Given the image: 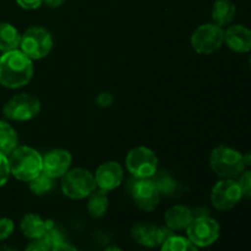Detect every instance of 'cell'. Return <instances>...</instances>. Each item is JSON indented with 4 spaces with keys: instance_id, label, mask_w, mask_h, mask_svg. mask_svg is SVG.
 <instances>
[{
    "instance_id": "obj_22",
    "label": "cell",
    "mask_w": 251,
    "mask_h": 251,
    "mask_svg": "<svg viewBox=\"0 0 251 251\" xmlns=\"http://www.w3.org/2000/svg\"><path fill=\"white\" fill-rule=\"evenodd\" d=\"M29 190L37 196H43L46 194L50 193L55 186V179L50 178L46 173H39L38 176H34L31 181H28Z\"/></svg>"
},
{
    "instance_id": "obj_35",
    "label": "cell",
    "mask_w": 251,
    "mask_h": 251,
    "mask_svg": "<svg viewBox=\"0 0 251 251\" xmlns=\"http://www.w3.org/2000/svg\"><path fill=\"white\" fill-rule=\"evenodd\" d=\"M104 251H123V250L118 247H109V248H107Z\"/></svg>"
},
{
    "instance_id": "obj_36",
    "label": "cell",
    "mask_w": 251,
    "mask_h": 251,
    "mask_svg": "<svg viewBox=\"0 0 251 251\" xmlns=\"http://www.w3.org/2000/svg\"><path fill=\"white\" fill-rule=\"evenodd\" d=\"M249 65H250V69H251V56H250V60H249Z\"/></svg>"
},
{
    "instance_id": "obj_12",
    "label": "cell",
    "mask_w": 251,
    "mask_h": 251,
    "mask_svg": "<svg viewBox=\"0 0 251 251\" xmlns=\"http://www.w3.org/2000/svg\"><path fill=\"white\" fill-rule=\"evenodd\" d=\"M132 199L140 210L152 212L161 201V191L156 181L152 179H136L132 185Z\"/></svg>"
},
{
    "instance_id": "obj_16",
    "label": "cell",
    "mask_w": 251,
    "mask_h": 251,
    "mask_svg": "<svg viewBox=\"0 0 251 251\" xmlns=\"http://www.w3.org/2000/svg\"><path fill=\"white\" fill-rule=\"evenodd\" d=\"M194 212L191 208L185 205H174L169 207L164 213V223L166 227L173 232L186 230L194 220Z\"/></svg>"
},
{
    "instance_id": "obj_21",
    "label": "cell",
    "mask_w": 251,
    "mask_h": 251,
    "mask_svg": "<svg viewBox=\"0 0 251 251\" xmlns=\"http://www.w3.org/2000/svg\"><path fill=\"white\" fill-rule=\"evenodd\" d=\"M19 146V135L6 120H0V152L9 156Z\"/></svg>"
},
{
    "instance_id": "obj_25",
    "label": "cell",
    "mask_w": 251,
    "mask_h": 251,
    "mask_svg": "<svg viewBox=\"0 0 251 251\" xmlns=\"http://www.w3.org/2000/svg\"><path fill=\"white\" fill-rule=\"evenodd\" d=\"M242 190L243 198L251 200V169H245L237 179Z\"/></svg>"
},
{
    "instance_id": "obj_15",
    "label": "cell",
    "mask_w": 251,
    "mask_h": 251,
    "mask_svg": "<svg viewBox=\"0 0 251 251\" xmlns=\"http://www.w3.org/2000/svg\"><path fill=\"white\" fill-rule=\"evenodd\" d=\"M225 44L239 54L251 51V29L244 25H229L225 29Z\"/></svg>"
},
{
    "instance_id": "obj_17",
    "label": "cell",
    "mask_w": 251,
    "mask_h": 251,
    "mask_svg": "<svg viewBox=\"0 0 251 251\" xmlns=\"http://www.w3.org/2000/svg\"><path fill=\"white\" fill-rule=\"evenodd\" d=\"M53 223L51 220H44L37 213H26L21 218L20 222V229L22 234L29 240L41 239L49 226Z\"/></svg>"
},
{
    "instance_id": "obj_8",
    "label": "cell",
    "mask_w": 251,
    "mask_h": 251,
    "mask_svg": "<svg viewBox=\"0 0 251 251\" xmlns=\"http://www.w3.org/2000/svg\"><path fill=\"white\" fill-rule=\"evenodd\" d=\"M41 100L29 93H20L10 98L2 107V114L11 122H29L41 113Z\"/></svg>"
},
{
    "instance_id": "obj_27",
    "label": "cell",
    "mask_w": 251,
    "mask_h": 251,
    "mask_svg": "<svg viewBox=\"0 0 251 251\" xmlns=\"http://www.w3.org/2000/svg\"><path fill=\"white\" fill-rule=\"evenodd\" d=\"M10 176H11V174H10L9 159H7L6 154L0 152V188L7 183Z\"/></svg>"
},
{
    "instance_id": "obj_3",
    "label": "cell",
    "mask_w": 251,
    "mask_h": 251,
    "mask_svg": "<svg viewBox=\"0 0 251 251\" xmlns=\"http://www.w3.org/2000/svg\"><path fill=\"white\" fill-rule=\"evenodd\" d=\"M210 168L220 179H238L245 171L243 153L233 147L218 145L211 151Z\"/></svg>"
},
{
    "instance_id": "obj_2",
    "label": "cell",
    "mask_w": 251,
    "mask_h": 251,
    "mask_svg": "<svg viewBox=\"0 0 251 251\" xmlns=\"http://www.w3.org/2000/svg\"><path fill=\"white\" fill-rule=\"evenodd\" d=\"M7 159L10 174L24 183L31 181L43 169V156L31 146H17Z\"/></svg>"
},
{
    "instance_id": "obj_1",
    "label": "cell",
    "mask_w": 251,
    "mask_h": 251,
    "mask_svg": "<svg viewBox=\"0 0 251 251\" xmlns=\"http://www.w3.org/2000/svg\"><path fill=\"white\" fill-rule=\"evenodd\" d=\"M34 75L33 60L21 49L5 51L0 56V85L10 90L22 88Z\"/></svg>"
},
{
    "instance_id": "obj_10",
    "label": "cell",
    "mask_w": 251,
    "mask_h": 251,
    "mask_svg": "<svg viewBox=\"0 0 251 251\" xmlns=\"http://www.w3.org/2000/svg\"><path fill=\"white\" fill-rule=\"evenodd\" d=\"M243 194L237 179H220L211 190L210 200L218 211H229L242 201Z\"/></svg>"
},
{
    "instance_id": "obj_33",
    "label": "cell",
    "mask_w": 251,
    "mask_h": 251,
    "mask_svg": "<svg viewBox=\"0 0 251 251\" xmlns=\"http://www.w3.org/2000/svg\"><path fill=\"white\" fill-rule=\"evenodd\" d=\"M243 161H244L245 168L251 167V152H248V153L243 154Z\"/></svg>"
},
{
    "instance_id": "obj_11",
    "label": "cell",
    "mask_w": 251,
    "mask_h": 251,
    "mask_svg": "<svg viewBox=\"0 0 251 251\" xmlns=\"http://www.w3.org/2000/svg\"><path fill=\"white\" fill-rule=\"evenodd\" d=\"M173 234L168 227H159L150 222L137 223L131 229L132 239L144 248H159Z\"/></svg>"
},
{
    "instance_id": "obj_29",
    "label": "cell",
    "mask_w": 251,
    "mask_h": 251,
    "mask_svg": "<svg viewBox=\"0 0 251 251\" xmlns=\"http://www.w3.org/2000/svg\"><path fill=\"white\" fill-rule=\"evenodd\" d=\"M24 251H50V248L46 244L42 239H34L28 243Z\"/></svg>"
},
{
    "instance_id": "obj_23",
    "label": "cell",
    "mask_w": 251,
    "mask_h": 251,
    "mask_svg": "<svg viewBox=\"0 0 251 251\" xmlns=\"http://www.w3.org/2000/svg\"><path fill=\"white\" fill-rule=\"evenodd\" d=\"M159 248V251H199V248L195 247L188 237L176 234L169 237Z\"/></svg>"
},
{
    "instance_id": "obj_18",
    "label": "cell",
    "mask_w": 251,
    "mask_h": 251,
    "mask_svg": "<svg viewBox=\"0 0 251 251\" xmlns=\"http://www.w3.org/2000/svg\"><path fill=\"white\" fill-rule=\"evenodd\" d=\"M235 14H237V6L232 0H216L211 17H212L213 24L225 28L232 24Z\"/></svg>"
},
{
    "instance_id": "obj_31",
    "label": "cell",
    "mask_w": 251,
    "mask_h": 251,
    "mask_svg": "<svg viewBox=\"0 0 251 251\" xmlns=\"http://www.w3.org/2000/svg\"><path fill=\"white\" fill-rule=\"evenodd\" d=\"M50 251H78V250L76 249L74 245H71L70 243L63 242V243H60V244H58V245H55V247L51 248Z\"/></svg>"
},
{
    "instance_id": "obj_4",
    "label": "cell",
    "mask_w": 251,
    "mask_h": 251,
    "mask_svg": "<svg viewBox=\"0 0 251 251\" xmlns=\"http://www.w3.org/2000/svg\"><path fill=\"white\" fill-rule=\"evenodd\" d=\"M97 189L95 174L86 168H71L60 178V190L71 200L87 199Z\"/></svg>"
},
{
    "instance_id": "obj_32",
    "label": "cell",
    "mask_w": 251,
    "mask_h": 251,
    "mask_svg": "<svg viewBox=\"0 0 251 251\" xmlns=\"http://www.w3.org/2000/svg\"><path fill=\"white\" fill-rule=\"evenodd\" d=\"M43 2L46 5H48L49 7H53V9H55V7L61 6V5L65 2V0H43Z\"/></svg>"
},
{
    "instance_id": "obj_7",
    "label": "cell",
    "mask_w": 251,
    "mask_h": 251,
    "mask_svg": "<svg viewBox=\"0 0 251 251\" xmlns=\"http://www.w3.org/2000/svg\"><path fill=\"white\" fill-rule=\"evenodd\" d=\"M190 44L198 54L216 53L225 44V28L213 22L200 25L191 34Z\"/></svg>"
},
{
    "instance_id": "obj_6",
    "label": "cell",
    "mask_w": 251,
    "mask_h": 251,
    "mask_svg": "<svg viewBox=\"0 0 251 251\" xmlns=\"http://www.w3.org/2000/svg\"><path fill=\"white\" fill-rule=\"evenodd\" d=\"M125 168L136 179H152L158 171L156 152L146 146H136L127 152Z\"/></svg>"
},
{
    "instance_id": "obj_34",
    "label": "cell",
    "mask_w": 251,
    "mask_h": 251,
    "mask_svg": "<svg viewBox=\"0 0 251 251\" xmlns=\"http://www.w3.org/2000/svg\"><path fill=\"white\" fill-rule=\"evenodd\" d=\"M0 251H17L16 249H14V248H11V247H6V245H5V247H2L1 249H0Z\"/></svg>"
},
{
    "instance_id": "obj_13",
    "label": "cell",
    "mask_w": 251,
    "mask_h": 251,
    "mask_svg": "<svg viewBox=\"0 0 251 251\" xmlns=\"http://www.w3.org/2000/svg\"><path fill=\"white\" fill-rule=\"evenodd\" d=\"M95 180L97 189L110 193L119 188L124 181V167L115 161H108L98 166L95 173Z\"/></svg>"
},
{
    "instance_id": "obj_24",
    "label": "cell",
    "mask_w": 251,
    "mask_h": 251,
    "mask_svg": "<svg viewBox=\"0 0 251 251\" xmlns=\"http://www.w3.org/2000/svg\"><path fill=\"white\" fill-rule=\"evenodd\" d=\"M41 239L43 240L50 249L53 247H55V245L65 242V240H64V234L61 233V230L56 227L54 222L49 226L48 229L46 230V233H44L43 237H42Z\"/></svg>"
},
{
    "instance_id": "obj_14",
    "label": "cell",
    "mask_w": 251,
    "mask_h": 251,
    "mask_svg": "<svg viewBox=\"0 0 251 251\" xmlns=\"http://www.w3.org/2000/svg\"><path fill=\"white\" fill-rule=\"evenodd\" d=\"M71 166H73L71 152L65 149H54L43 156L42 172L56 180L68 173L71 169Z\"/></svg>"
},
{
    "instance_id": "obj_28",
    "label": "cell",
    "mask_w": 251,
    "mask_h": 251,
    "mask_svg": "<svg viewBox=\"0 0 251 251\" xmlns=\"http://www.w3.org/2000/svg\"><path fill=\"white\" fill-rule=\"evenodd\" d=\"M114 102V97L110 92H100V95L96 97V103L100 108H108L113 104Z\"/></svg>"
},
{
    "instance_id": "obj_30",
    "label": "cell",
    "mask_w": 251,
    "mask_h": 251,
    "mask_svg": "<svg viewBox=\"0 0 251 251\" xmlns=\"http://www.w3.org/2000/svg\"><path fill=\"white\" fill-rule=\"evenodd\" d=\"M16 2L24 10H36L41 7L43 0H16Z\"/></svg>"
},
{
    "instance_id": "obj_9",
    "label": "cell",
    "mask_w": 251,
    "mask_h": 251,
    "mask_svg": "<svg viewBox=\"0 0 251 251\" xmlns=\"http://www.w3.org/2000/svg\"><path fill=\"white\" fill-rule=\"evenodd\" d=\"M186 237L199 249H205L215 244L221 235V226L215 218L207 215L194 217L186 228Z\"/></svg>"
},
{
    "instance_id": "obj_19",
    "label": "cell",
    "mask_w": 251,
    "mask_h": 251,
    "mask_svg": "<svg viewBox=\"0 0 251 251\" xmlns=\"http://www.w3.org/2000/svg\"><path fill=\"white\" fill-rule=\"evenodd\" d=\"M20 41H21V33L14 25L9 22L0 21V51L14 50L19 49Z\"/></svg>"
},
{
    "instance_id": "obj_20",
    "label": "cell",
    "mask_w": 251,
    "mask_h": 251,
    "mask_svg": "<svg viewBox=\"0 0 251 251\" xmlns=\"http://www.w3.org/2000/svg\"><path fill=\"white\" fill-rule=\"evenodd\" d=\"M109 207L108 193L96 189L87 198V211L93 218H102Z\"/></svg>"
},
{
    "instance_id": "obj_5",
    "label": "cell",
    "mask_w": 251,
    "mask_h": 251,
    "mask_svg": "<svg viewBox=\"0 0 251 251\" xmlns=\"http://www.w3.org/2000/svg\"><path fill=\"white\" fill-rule=\"evenodd\" d=\"M53 46V36L48 29L42 26H32L21 34L19 48L34 61L47 58Z\"/></svg>"
},
{
    "instance_id": "obj_26",
    "label": "cell",
    "mask_w": 251,
    "mask_h": 251,
    "mask_svg": "<svg viewBox=\"0 0 251 251\" xmlns=\"http://www.w3.org/2000/svg\"><path fill=\"white\" fill-rule=\"evenodd\" d=\"M15 232L14 221L7 217L0 218V242L6 240Z\"/></svg>"
}]
</instances>
